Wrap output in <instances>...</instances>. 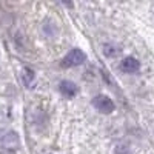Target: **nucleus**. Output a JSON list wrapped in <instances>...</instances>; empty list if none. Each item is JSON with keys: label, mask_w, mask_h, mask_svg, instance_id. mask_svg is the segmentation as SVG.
Wrapping results in <instances>:
<instances>
[{"label": "nucleus", "mask_w": 154, "mask_h": 154, "mask_svg": "<svg viewBox=\"0 0 154 154\" xmlns=\"http://www.w3.org/2000/svg\"><path fill=\"white\" fill-rule=\"evenodd\" d=\"M86 62V54L79 48H72L69 53L62 59L60 66L62 68H74V66H80Z\"/></svg>", "instance_id": "1"}, {"label": "nucleus", "mask_w": 154, "mask_h": 154, "mask_svg": "<svg viewBox=\"0 0 154 154\" xmlns=\"http://www.w3.org/2000/svg\"><path fill=\"white\" fill-rule=\"evenodd\" d=\"M93 106H94L97 111H100L102 114H111V112L116 109L114 102H112L108 96H105V94L96 96V97L93 99Z\"/></svg>", "instance_id": "2"}, {"label": "nucleus", "mask_w": 154, "mask_h": 154, "mask_svg": "<svg viewBox=\"0 0 154 154\" xmlns=\"http://www.w3.org/2000/svg\"><path fill=\"white\" fill-rule=\"evenodd\" d=\"M0 145H2L3 149L6 151H17L19 145H20V140H19V136L17 133L14 131H8L3 137H2V142H0Z\"/></svg>", "instance_id": "3"}, {"label": "nucleus", "mask_w": 154, "mask_h": 154, "mask_svg": "<svg viewBox=\"0 0 154 154\" xmlns=\"http://www.w3.org/2000/svg\"><path fill=\"white\" fill-rule=\"evenodd\" d=\"M59 91L65 99H72L79 93V88L72 80H62L59 83Z\"/></svg>", "instance_id": "4"}, {"label": "nucleus", "mask_w": 154, "mask_h": 154, "mask_svg": "<svg viewBox=\"0 0 154 154\" xmlns=\"http://www.w3.org/2000/svg\"><path fill=\"white\" fill-rule=\"evenodd\" d=\"M120 69L126 74H133V72H137L140 69V62L136 59V57H131L128 56L125 57L122 62H120Z\"/></svg>", "instance_id": "5"}, {"label": "nucleus", "mask_w": 154, "mask_h": 154, "mask_svg": "<svg viewBox=\"0 0 154 154\" xmlns=\"http://www.w3.org/2000/svg\"><path fill=\"white\" fill-rule=\"evenodd\" d=\"M23 85L26 86V88H31L32 86V83H34V80H35V71L32 69V68H29V66H26L23 69Z\"/></svg>", "instance_id": "6"}, {"label": "nucleus", "mask_w": 154, "mask_h": 154, "mask_svg": "<svg viewBox=\"0 0 154 154\" xmlns=\"http://www.w3.org/2000/svg\"><path fill=\"white\" fill-rule=\"evenodd\" d=\"M103 54L106 57H116L119 54V49L116 48L114 45H111V43H105L103 45Z\"/></svg>", "instance_id": "7"}, {"label": "nucleus", "mask_w": 154, "mask_h": 154, "mask_svg": "<svg viewBox=\"0 0 154 154\" xmlns=\"http://www.w3.org/2000/svg\"><path fill=\"white\" fill-rule=\"evenodd\" d=\"M117 154H130V149H128L126 146H117V151H116Z\"/></svg>", "instance_id": "8"}]
</instances>
